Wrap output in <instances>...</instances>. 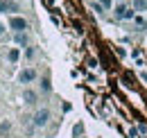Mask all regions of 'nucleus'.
I'll use <instances>...</instances> for the list:
<instances>
[{
  "instance_id": "nucleus-1",
  "label": "nucleus",
  "mask_w": 147,
  "mask_h": 138,
  "mask_svg": "<svg viewBox=\"0 0 147 138\" xmlns=\"http://www.w3.org/2000/svg\"><path fill=\"white\" fill-rule=\"evenodd\" d=\"M52 120V111L48 109V106H41L34 111V116H32V127L34 129H45L48 124Z\"/></svg>"
},
{
  "instance_id": "nucleus-2",
  "label": "nucleus",
  "mask_w": 147,
  "mask_h": 138,
  "mask_svg": "<svg viewBox=\"0 0 147 138\" xmlns=\"http://www.w3.org/2000/svg\"><path fill=\"white\" fill-rule=\"evenodd\" d=\"M113 18L115 20H134L136 18V12L129 2H115L113 5Z\"/></svg>"
},
{
  "instance_id": "nucleus-3",
  "label": "nucleus",
  "mask_w": 147,
  "mask_h": 138,
  "mask_svg": "<svg viewBox=\"0 0 147 138\" xmlns=\"http://www.w3.org/2000/svg\"><path fill=\"white\" fill-rule=\"evenodd\" d=\"M7 27L11 30V34L27 32V30H30V20H27L25 16H20V14H16V16H9V23H7Z\"/></svg>"
},
{
  "instance_id": "nucleus-4",
  "label": "nucleus",
  "mask_w": 147,
  "mask_h": 138,
  "mask_svg": "<svg viewBox=\"0 0 147 138\" xmlns=\"http://www.w3.org/2000/svg\"><path fill=\"white\" fill-rule=\"evenodd\" d=\"M38 79V72H36V68H32V66H27V68H23L18 72V84H34Z\"/></svg>"
},
{
  "instance_id": "nucleus-5",
  "label": "nucleus",
  "mask_w": 147,
  "mask_h": 138,
  "mask_svg": "<svg viewBox=\"0 0 147 138\" xmlns=\"http://www.w3.org/2000/svg\"><path fill=\"white\" fill-rule=\"evenodd\" d=\"M20 12V5L16 0H0V14H7V16H16Z\"/></svg>"
},
{
  "instance_id": "nucleus-6",
  "label": "nucleus",
  "mask_w": 147,
  "mask_h": 138,
  "mask_svg": "<svg viewBox=\"0 0 147 138\" xmlns=\"http://www.w3.org/2000/svg\"><path fill=\"white\" fill-rule=\"evenodd\" d=\"M23 102L27 104V106H34V104L38 102V93L34 88H25V91H23Z\"/></svg>"
},
{
  "instance_id": "nucleus-7",
  "label": "nucleus",
  "mask_w": 147,
  "mask_h": 138,
  "mask_svg": "<svg viewBox=\"0 0 147 138\" xmlns=\"http://www.w3.org/2000/svg\"><path fill=\"white\" fill-rule=\"evenodd\" d=\"M20 57H23V50H20V48H9V50H7V61H9V64H18Z\"/></svg>"
},
{
  "instance_id": "nucleus-8",
  "label": "nucleus",
  "mask_w": 147,
  "mask_h": 138,
  "mask_svg": "<svg viewBox=\"0 0 147 138\" xmlns=\"http://www.w3.org/2000/svg\"><path fill=\"white\" fill-rule=\"evenodd\" d=\"M14 43L27 48V45H30V32H18V34H14Z\"/></svg>"
},
{
  "instance_id": "nucleus-9",
  "label": "nucleus",
  "mask_w": 147,
  "mask_h": 138,
  "mask_svg": "<svg viewBox=\"0 0 147 138\" xmlns=\"http://www.w3.org/2000/svg\"><path fill=\"white\" fill-rule=\"evenodd\" d=\"M129 5L134 7L136 14H147V0H129Z\"/></svg>"
},
{
  "instance_id": "nucleus-10",
  "label": "nucleus",
  "mask_w": 147,
  "mask_h": 138,
  "mask_svg": "<svg viewBox=\"0 0 147 138\" xmlns=\"http://www.w3.org/2000/svg\"><path fill=\"white\" fill-rule=\"evenodd\" d=\"M41 93H45V95H50L52 93V82H50V77L45 75V77H41Z\"/></svg>"
},
{
  "instance_id": "nucleus-11",
  "label": "nucleus",
  "mask_w": 147,
  "mask_h": 138,
  "mask_svg": "<svg viewBox=\"0 0 147 138\" xmlns=\"http://www.w3.org/2000/svg\"><path fill=\"white\" fill-rule=\"evenodd\" d=\"M34 57H36V48H34V45H27V48L23 50V59H27V61H32Z\"/></svg>"
},
{
  "instance_id": "nucleus-12",
  "label": "nucleus",
  "mask_w": 147,
  "mask_h": 138,
  "mask_svg": "<svg viewBox=\"0 0 147 138\" xmlns=\"http://www.w3.org/2000/svg\"><path fill=\"white\" fill-rule=\"evenodd\" d=\"M11 131V120H2L0 122V136H7Z\"/></svg>"
},
{
  "instance_id": "nucleus-13",
  "label": "nucleus",
  "mask_w": 147,
  "mask_h": 138,
  "mask_svg": "<svg viewBox=\"0 0 147 138\" xmlns=\"http://www.w3.org/2000/svg\"><path fill=\"white\" fill-rule=\"evenodd\" d=\"M82 136H84V124L77 122V124L73 127V138H82Z\"/></svg>"
},
{
  "instance_id": "nucleus-14",
  "label": "nucleus",
  "mask_w": 147,
  "mask_h": 138,
  "mask_svg": "<svg viewBox=\"0 0 147 138\" xmlns=\"http://www.w3.org/2000/svg\"><path fill=\"white\" fill-rule=\"evenodd\" d=\"M131 23H134V25H138V27H147V20H145L143 14H136V18H134Z\"/></svg>"
},
{
  "instance_id": "nucleus-15",
  "label": "nucleus",
  "mask_w": 147,
  "mask_h": 138,
  "mask_svg": "<svg viewBox=\"0 0 147 138\" xmlns=\"http://www.w3.org/2000/svg\"><path fill=\"white\" fill-rule=\"evenodd\" d=\"M91 9H93V12H95V14H97V16H102V14L107 12V9H104V7L100 5V2H95V0H93V2H91Z\"/></svg>"
},
{
  "instance_id": "nucleus-16",
  "label": "nucleus",
  "mask_w": 147,
  "mask_h": 138,
  "mask_svg": "<svg viewBox=\"0 0 147 138\" xmlns=\"http://www.w3.org/2000/svg\"><path fill=\"white\" fill-rule=\"evenodd\" d=\"M95 2H100L107 12H109V9H113V5H115V0H95Z\"/></svg>"
},
{
  "instance_id": "nucleus-17",
  "label": "nucleus",
  "mask_w": 147,
  "mask_h": 138,
  "mask_svg": "<svg viewBox=\"0 0 147 138\" xmlns=\"http://www.w3.org/2000/svg\"><path fill=\"white\" fill-rule=\"evenodd\" d=\"M5 32H7V30H5V25L0 23V36H5Z\"/></svg>"
},
{
  "instance_id": "nucleus-18",
  "label": "nucleus",
  "mask_w": 147,
  "mask_h": 138,
  "mask_svg": "<svg viewBox=\"0 0 147 138\" xmlns=\"http://www.w3.org/2000/svg\"><path fill=\"white\" fill-rule=\"evenodd\" d=\"M140 79H143V82H147V72H145V70L140 72Z\"/></svg>"
},
{
  "instance_id": "nucleus-19",
  "label": "nucleus",
  "mask_w": 147,
  "mask_h": 138,
  "mask_svg": "<svg viewBox=\"0 0 147 138\" xmlns=\"http://www.w3.org/2000/svg\"><path fill=\"white\" fill-rule=\"evenodd\" d=\"M115 2H129V0H115Z\"/></svg>"
},
{
  "instance_id": "nucleus-20",
  "label": "nucleus",
  "mask_w": 147,
  "mask_h": 138,
  "mask_svg": "<svg viewBox=\"0 0 147 138\" xmlns=\"http://www.w3.org/2000/svg\"><path fill=\"white\" fill-rule=\"evenodd\" d=\"M0 138H11V136H0Z\"/></svg>"
},
{
  "instance_id": "nucleus-21",
  "label": "nucleus",
  "mask_w": 147,
  "mask_h": 138,
  "mask_svg": "<svg viewBox=\"0 0 147 138\" xmlns=\"http://www.w3.org/2000/svg\"><path fill=\"white\" fill-rule=\"evenodd\" d=\"M82 138H86V136H82Z\"/></svg>"
}]
</instances>
